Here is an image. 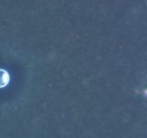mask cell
Listing matches in <instances>:
<instances>
[{
	"label": "cell",
	"instance_id": "6da1fadb",
	"mask_svg": "<svg viewBox=\"0 0 147 138\" xmlns=\"http://www.w3.org/2000/svg\"><path fill=\"white\" fill-rule=\"evenodd\" d=\"M9 81V76L7 71L0 69V87L6 86Z\"/></svg>",
	"mask_w": 147,
	"mask_h": 138
}]
</instances>
